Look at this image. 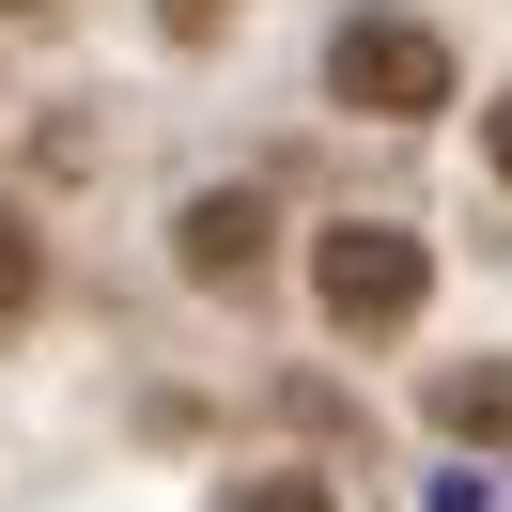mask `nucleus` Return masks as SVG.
Instances as JSON below:
<instances>
[{
  "label": "nucleus",
  "instance_id": "nucleus-1",
  "mask_svg": "<svg viewBox=\"0 0 512 512\" xmlns=\"http://www.w3.org/2000/svg\"><path fill=\"white\" fill-rule=\"evenodd\" d=\"M311 295H326V326L388 342V326H419V295H435V249H419L404 218H326L311 233Z\"/></svg>",
  "mask_w": 512,
  "mask_h": 512
},
{
  "label": "nucleus",
  "instance_id": "nucleus-2",
  "mask_svg": "<svg viewBox=\"0 0 512 512\" xmlns=\"http://www.w3.org/2000/svg\"><path fill=\"white\" fill-rule=\"evenodd\" d=\"M326 94L373 109V125H435L450 109V47L419 32V16H342V32H326Z\"/></svg>",
  "mask_w": 512,
  "mask_h": 512
},
{
  "label": "nucleus",
  "instance_id": "nucleus-3",
  "mask_svg": "<svg viewBox=\"0 0 512 512\" xmlns=\"http://www.w3.org/2000/svg\"><path fill=\"white\" fill-rule=\"evenodd\" d=\"M171 264H187L202 295H249V280H264V202H249V187H202L187 218H171Z\"/></svg>",
  "mask_w": 512,
  "mask_h": 512
},
{
  "label": "nucleus",
  "instance_id": "nucleus-4",
  "mask_svg": "<svg viewBox=\"0 0 512 512\" xmlns=\"http://www.w3.org/2000/svg\"><path fill=\"white\" fill-rule=\"evenodd\" d=\"M435 419L450 435H512V373H435Z\"/></svg>",
  "mask_w": 512,
  "mask_h": 512
},
{
  "label": "nucleus",
  "instance_id": "nucleus-5",
  "mask_svg": "<svg viewBox=\"0 0 512 512\" xmlns=\"http://www.w3.org/2000/svg\"><path fill=\"white\" fill-rule=\"evenodd\" d=\"M32 295H47V233H32V218H16V202H0V326L32 311Z\"/></svg>",
  "mask_w": 512,
  "mask_h": 512
},
{
  "label": "nucleus",
  "instance_id": "nucleus-6",
  "mask_svg": "<svg viewBox=\"0 0 512 512\" xmlns=\"http://www.w3.org/2000/svg\"><path fill=\"white\" fill-rule=\"evenodd\" d=\"M218 512H342V497H326V481H311V466H280V481H233V497H218Z\"/></svg>",
  "mask_w": 512,
  "mask_h": 512
},
{
  "label": "nucleus",
  "instance_id": "nucleus-7",
  "mask_svg": "<svg viewBox=\"0 0 512 512\" xmlns=\"http://www.w3.org/2000/svg\"><path fill=\"white\" fill-rule=\"evenodd\" d=\"M497 187H512V94H497Z\"/></svg>",
  "mask_w": 512,
  "mask_h": 512
},
{
  "label": "nucleus",
  "instance_id": "nucleus-8",
  "mask_svg": "<svg viewBox=\"0 0 512 512\" xmlns=\"http://www.w3.org/2000/svg\"><path fill=\"white\" fill-rule=\"evenodd\" d=\"M0 16H47V0H0Z\"/></svg>",
  "mask_w": 512,
  "mask_h": 512
}]
</instances>
